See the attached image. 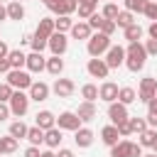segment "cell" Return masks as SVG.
<instances>
[{
    "label": "cell",
    "mask_w": 157,
    "mask_h": 157,
    "mask_svg": "<svg viewBox=\"0 0 157 157\" xmlns=\"http://www.w3.org/2000/svg\"><path fill=\"white\" fill-rule=\"evenodd\" d=\"M145 61H147L145 44H142V42H130V44L125 47V66L137 74V71L145 66Z\"/></svg>",
    "instance_id": "obj_1"
},
{
    "label": "cell",
    "mask_w": 157,
    "mask_h": 157,
    "mask_svg": "<svg viewBox=\"0 0 157 157\" xmlns=\"http://www.w3.org/2000/svg\"><path fill=\"white\" fill-rule=\"evenodd\" d=\"M110 47H113V42H110V37H108V34H103V32L91 34V39L86 42V52H88L93 59H101V54H105Z\"/></svg>",
    "instance_id": "obj_2"
},
{
    "label": "cell",
    "mask_w": 157,
    "mask_h": 157,
    "mask_svg": "<svg viewBox=\"0 0 157 157\" xmlns=\"http://www.w3.org/2000/svg\"><path fill=\"white\" fill-rule=\"evenodd\" d=\"M7 83H10L15 91H29V86H32L34 81H32L29 71H22V69H12V71L7 74Z\"/></svg>",
    "instance_id": "obj_3"
},
{
    "label": "cell",
    "mask_w": 157,
    "mask_h": 157,
    "mask_svg": "<svg viewBox=\"0 0 157 157\" xmlns=\"http://www.w3.org/2000/svg\"><path fill=\"white\" fill-rule=\"evenodd\" d=\"M7 105H10V113H12V115L22 118V115L29 110V93H25V91H15Z\"/></svg>",
    "instance_id": "obj_4"
},
{
    "label": "cell",
    "mask_w": 157,
    "mask_h": 157,
    "mask_svg": "<svg viewBox=\"0 0 157 157\" xmlns=\"http://www.w3.org/2000/svg\"><path fill=\"white\" fill-rule=\"evenodd\" d=\"M155 96H157V78H152V76L142 78V81H140V88H137V101L150 103Z\"/></svg>",
    "instance_id": "obj_5"
},
{
    "label": "cell",
    "mask_w": 157,
    "mask_h": 157,
    "mask_svg": "<svg viewBox=\"0 0 157 157\" xmlns=\"http://www.w3.org/2000/svg\"><path fill=\"white\" fill-rule=\"evenodd\" d=\"M56 128H59V130H71V132H76V130L81 128V118H78L76 113H71V110H64V113H59V118H56Z\"/></svg>",
    "instance_id": "obj_6"
},
{
    "label": "cell",
    "mask_w": 157,
    "mask_h": 157,
    "mask_svg": "<svg viewBox=\"0 0 157 157\" xmlns=\"http://www.w3.org/2000/svg\"><path fill=\"white\" fill-rule=\"evenodd\" d=\"M105 64H108V69H120V66L125 64V47L113 44V47L105 52Z\"/></svg>",
    "instance_id": "obj_7"
},
{
    "label": "cell",
    "mask_w": 157,
    "mask_h": 157,
    "mask_svg": "<svg viewBox=\"0 0 157 157\" xmlns=\"http://www.w3.org/2000/svg\"><path fill=\"white\" fill-rule=\"evenodd\" d=\"M49 49H52V56H61V54H66V49H69V39H66V34H64V32H54V34L49 37Z\"/></svg>",
    "instance_id": "obj_8"
},
{
    "label": "cell",
    "mask_w": 157,
    "mask_h": 157,
    "mask_svg": "<svg viewBox=\"0 0 157 157\" xmlns=\"http://www.w3.org/2000/svg\"><path fill=\"white\" fill-rule=\"evenodd\" d=\"M108 118H110V125H120V123H125L130 115H128V105H123V103H108Z\"/></svg>",
    "instance_id": "obj_9"
},
{
    "label": "cell",
    "mask_w": 157,
    "mask_h": 157,
    "mask_svg": "<svg viewBox=\"0 0 157 157\" xmlns=\"http://www.w3.org/2000/svg\"><path fill=\"white\" fill-rule=\"evenodd\" d=\"M86 71L93 76V78H108V64H105V59H88V64H86Z\"/></svg>",
    "instance_id": "obj_10"
},
{
    "label": "cell",
    "mask_w": 157,
    "mask_h": 157,
    "mask_svg": "<svg viewBox=\"0 0 157 157\" xmlns=\"http://www.w3.org/2000/svg\"><path fill=\"white\" fill-rule=\"evenodd\" d=\"M118 83H113V81H103L101 83V88H98V98L101 101H105V103H115L118 101Z\"/></svg>",
    "instance_id": "obj_11"
},
{
    "label": "cell",
    "mask_w": 157,
    "mask_h": 157,
    "mask_svg": "<svg viewBox=\"0 0 157 157\" xmlns=\"http://www.w3.org/2000/svg\"><path fill=\"white\" fill-rule=\"evenodd\" d=\"M52 91H54L59 98H69V96L76 91V83H74L71 78H56L54 86H52Z\"/></svg>",
    "instance_id": "obj_12"
},
{
    "label": "cell",
    "mask_w": 157,
    "mask_h": 157,
    "mask_svg": "<svg viewBox=\"0 0 157 157\" xmlns=\"http://www.w3.org/2000/svg\"><path fill=\"white\" fill-rule=\"evenodd\" d=\"M49 93H52V88H49L44 81H34V83L29 86V101L42 103V101H47V98H49Z\"/></svg>",
    "instance_id": "obj_13"
},
{
    "label": "cell",
    "mask_w": 157,
    "mask_h": 157,
    "mask_svg": "<svg viewBox=\"0 0 157 157\" xmlns=\"http://www.w3.org/2000/svg\"><path fill=\"white\" fill-rule=\"evenodd\" d=\"M34 125H37V128H42V130L47 132V130L56 128V115H54L52 110H39V113L34 115Z\"/></svg>",
    "instance_id": "obj_14"
},
{
    "label": "cell",
    "mask_w": 157,
    "mask_h": 157,
    "mask_svg": "<svg viewBox=\"0 0 157 157\" xmlns=\"http://www.w3.org/2000/svg\"><path fill=\"white\" fill-rule=\"evenodd\" d=\"M44 69H47V59H44L42 54H37V52L27 54V71H29V74H39V71H44Z\"/></svg>",
    "instance_id": "obj_15"
},
{
    "label": "cell",
    "mask_w": 157,
    "mask_h": 157,
    "mask_svg": "<svg viewBox=\"0 0 157 157\" xmlns=\"http://www.w3.org/2000/svg\"><path fill=\"white\" fill-rule=\"evenodd\" d=\"M93 130L91 128H78L76 132H74V142H76V147H91L93 145Z\"/></svg>",
    "instance_id": "obj_16"
},
{
    "label": "cell",
    "mask_w": 157,
    "mask_h": 157,
    "mask_svg": "<svg viewBox=\"0 0 157 157\" xmlns=\"http://www.w3.org/2000/svg\"><path fill=\"white\" fill-rule=\"evenodd\" d=\"M101 140H103V145H108V147L118 145V142H120V132H118V125H105V128L101 130Z\"/></svg>",
    "instance_id": "obj_17"
},
{
    "label": "cell",
    "mask_w": 157,
    "mask_h": 157,
    "mask_svg": "<svg viewBox=\"0 0 157 157\" xmlns=\"http://www.w3.org/2000/svg\"><path fill=\"white\" fill-rule=\"evenodd\" d=\"M96 103H91V101H83L81 105H78V110H76V115L81 118V123H91L93 118H96Z\"/></svg>",
    "instance_id": "obj_18"
},
{
    "label": "cell",
    "mask_w": 157,
    "mask_h": 157,
    "mask_svg": "<svg viewBox=\"0 0 157 157\" xmlns=\"http://www.w3.org/2000/svg\"><path fill=\"white\" fill-rule=\"evenodd\" d=\"M64 130H59V128H52V130H47L44 132V145L49 147V150H56L59 145H61V140H64V135H61Z\"/></svg>",
    "instance_id": "obj_19"
},
{
    "label": "cell",
    "mask_w": 157,
    "mask_h": 157,
    "mask_svg": "<svg viewBox=\"0 0 157 157\" xmlns=\"http://www.w3.org/2000/svg\"><path fill=\"white\" fill-rule=\"evenodd\" d=\"M91 34H93V29L88 27V22H74V27H71V37L74 39H91Z\"/></svg>",
    "instance_id": "obj_20"
},
{
    "label": "cell",
    "mask_w": 157,
    "mask_h": 157,
    "mask_svg": "<svg viewBox=\"0 0 157 157\" xmlns=\"http://www.w3.org/2000/svg\"><path fill=\"white\" fill-rule=\"evenodd\" d=\"M135 101H137V91L130 88V86H120V91H118V103L130 105V103H135Z\"/></svg>",
    "instance_id": "obj_21"
},
{
    "label": "cell",
    "mask_w": 157,
    "mask_h": 157,
    "mask_svg": "<svg viewBox=\"0 0 157 157\" xmlns=\"http://www.w3.org/2000/svg\"><path fill=\"white\" fill-rule=\"evenodd\" d=\"M130 152H132V142L130 140H120L118 145L110 147V157H130Z\"/></svg>",
    "instance_id": "obj_22"
},
{
    "label": "cell",
    "mask_w": 157,
    "mask_h": 157,
    "mask_svg": "<svg viewBox=\"0 0 157 157\" xmlns=\"http://www.w3.org/2000/svg\"><path fill=\"white\" fill-rule=\"evenodd\" d=\"M22 17H25V5L17 0H10L7 2V20H22Z\"/></svg>",
    "instance_id": "obj_23"
},
{
    "label": "cell",
    "mask_w": 157,
    "mask_h": 157,
    "mask_svg": "<svg viewBox=\"0 0 157 157\" xmlns=\"http://www.w3.org/2000/svg\"><path fill=\"white\" fill-rule=\"evenodd\" d=\"M29 44H32V52L42 54V52L49 47V37H44V34H39V32H34V34H32V39H29Z\"/></svg>",
    "instance_id": "obj_24"
},
{
    "label": "cell",
    "mask_w": 157,
    "mask_h": 157,
    "mask_svg": "<svg viewBox=\"0 0 157 157\" xmlns=\"http://www.w3.org/2000/svg\"><path fill=\"white\" fill-rule=\"evenodd\" d=\"M37 32H39V34H44V37H52V34L56 32L54 20H52V17H42V20H39V25H37Z\"/></svg>",
    "instance_id": "obj_25"
},
{
    "label": "cell",
    "mask_w": 157,
    "mask_h": 157,
    "mask_svg": "<svg viewBox=\"0 0 157 157\" xmlns=\"http://www.w3.org/2000/svg\"><path fill=\"white\" fill-rule=\"evenodd\" d=\"M47 71H49L52 76H61V71H64V59H61V56H49V59H47Z\"/></svg>",
    "instance_id": "obj_26"
},
{
    "label": "cell",
    "mask_w": 157,
    "mask_h": 157,
    "mask_svg": "<svg viewBox=\"0 0 157 157\" xmlns=\"http://www.w3.org/2000/svg\"><path fill=\"white\" fill-rule=\"evenodd\" d=\"M27 125L22 123V120H15V123H10V130H7V135H12L15 140H22V137H27Z\"/></svg>",
    "instance_id": "obj_27"
},
{
    "label": "cell",
    "mask_w": 157,
    "mask_h": 157,
    "mask_svg": "<svg viewBox=\"0 0 157 157\" xmlns=\"http://www.w3.org/2000/svg\"><path fill=\"white\" fill-rule=\"evenodd\" d=\"M123 5H125V10L132 12V15H135V12H142V15H145V7L150 5V0H123Z\"/></svg>",
    "instance_id": "obj_28"
},
{
    "label": "cell",
    "mask_w": 157,
    "mask_h": 157,
    "mask_svg": "<svg viewBox=\"0 0 157 157\" xmlns=\"http://www.w3.org/2000/svg\"><path fill=\"white\" fill-rule=\"evenodd\" d=\"M123 34H125L128 44H130V42H140V39H142V27L135 22V25H130L128 29H123Z\"/></svg>",
    "instance_id": "obj_29"
},
{
    "label": "cell",
    "mask_w": 157,
    "mask_h": 157,
    "mask_svg": "<svg viewBox=\"0 0 157 157\" xmlns=\"http://www.w3.org/2000/svg\"><path fill=\"white\" fill-rule=\"evenodd\" d=\"M10 66L12 69H22V66H27V54H22L20 49H15V52H10Z\"/></svg>",
    "instance_id": "obj_30"
},
{
    "label": "cell",
    "mask_w": 157,
    "mask_h": 157,
    "mask_svg": "<svg viewBox=\"0 0 157 157\" xmlns=\"http://www.w3.org/2000/svg\"><path fill=\"white\" fill-rule=\"evenodd\" d=\"M27 140H29V145L39 147V145L44 142V130H42V128H37V125H34V128H29V130H27Z\"/></svg>",
    "instance_id": "obj_31"
},
{
    "label": "cell",
    "mask_w": 157,
    "mask_h": 157,
    "mask_svg": "<svg viewBox=\"0 0 157 157\" xmlns=\"http://www.w3.org/2000/svg\"><path fill=\"white\" fill-rule=\"evenodd\" d=\"M137 137H140V140H137V142H140V147H152V145H155V140H157V130L147 128V130H145V132H140Z\"/></svg>",
    "instance_id": "obj_32"
},
{
    "label": "cell",
    "mask_w": 157,
    "mask_h": 157,
    "mask_svg": "<svg viewBox=\"0 0 157 157\" xmlns=\"http://www.w3.org/2000/svg\"><path fill=\"white\" fill-rule=\"evenodd\" d=\"M115 25H118V27H123V29H128L130 25H135V15H132V12H128V10H120V15L115 17Z\"/></svg>",
    "instance_id": "obj_33"
},
{
    "label": "cell",
    "mask_w": 157,
    "mask_h": 157,
    "mask_svg": "<svg viewBox=\"0 0 157 157\" xmlns=\"http://www.w3.org/2000/svg\"><path fill=\"white\" fill-rule=\"evenodd\" d=\"M81 96H83V101L96 103V98H98V86H96V83H83V86H81Z\"/></svg>",
    "instance_id": "obj_34"
},
{
    "label": "cell",
    "mask_w": 157,
    "mask_h": 157,
    "mask_svg": "<svg viewBox=\"0 0 157 157\" xmlns=\"http://www.w3.org/2000/svg\"><path fill=\"white\" fill-rule=\"evenodd\" d=\"M54 25H56V32H71V27H74V20H71L69 15H59V17L54 20Z\"/></svg>",
    "instance_id": "obj_35"
},
{
    "label": "cell",
    "mask_w": 157,
    "mask_h": 157,
    "mask_svg": "<svg viewBox=\"0 0 157 157\" xmlns=\"http://www.w3.org/2000/svg\"><path fill=\"white\" fill-rule=\"evenodd\" d=\"M101 15H103L105 20H113V22H115V17L120 15V7H118L115 2H105V7L101 10Z\"/></svg>",
    "instance_id": "obj_36"
},
{
    "label": "cell",
    "mask_w": 157,
    "mask_h": 157,
    "mask_svg": "<svg viewBox=\"0 0 157 157\" xmlns=\"http://www.w3.org/2000/svg\"><path fill=\"white\" fill-rule=\"evenodd\" d=\"M0 142H2V152H5V155H12V152L17 150V142H20V140H15L12 135H5V137H0Z\"/></svg>",
    "instance_id": "obj_37"
},
{
    "label": "cell",
    "mask_w": 157,
    "mask_h": 157,
    "mask_svg": "<svg viewBox=\"0 0 157 157\" xmlns=\"http://www.w3.org/2000/svg\"><path fill=\"white\" fill-rule=\"evenodd\" d=\"M76 12H78V17H81V20H88L91 15H96V5H91V2H81Z\"/></svg>",
    "instance_id": "obj_38"
},
{
    "label": "cell",
    "mask_w": 157,
    "mask_h": 157,
    "mask_svg": "<svg viewBox=\"0 0 157 157\" xmlns=\"http://www.w3.org/2000/svg\"><path fill=\"white\" fill-rule=\"evenodd\" d=\"M86 22H88V27H91V29H96V32H101V27H103V22H105V17H103L101 12H96V15H91V17L86 20Z\"/></svg>",
    "instance_id": "obj_39"
},
{
    "label": "cell",
    "mask_w": 157,
    "mask_h": 157,
    "mask_svg": "<svg viewBox=\"0 0 157 157\" xmlns=\"http://www.w3.org/2000/svg\"><path fill=\"white\" fill-rule=\"evenodd\" d=\"M130 130L137 132V135L145 132V130H147V120H145V118H130Z\"/></svg>",
    "instance_id": "obj_40"
},
{
    "label": "cell",
    "mask_w": 157,
    "mask_h": 157,
    "mask_svg": "<svg viewBox=\"0 0 157 157\" xmlns=\"http://www.w3.org/2000/svg\"><path fill=\"white\" fill-rule=\"evenodd\" d=\"M12 93H15V88H12L7 81H5V83H0V103H10Z\"/></svg>",
    "instance_id": "obj_41"
},
{
    "label": "cell",
    "mask_w": 157,
    "mask_h": 157,
    "mask_svg": "<svg viewBox=\"0 0 157 157\" xmlns=\"http://www.w3.org/2000/svg\"><path fill=\"white\" fill-rule=\"evenodd\" d=\"M115 29H118V25H115L113 20H105V22H103V27H101V32H103V34H108V37H113V32H115Z\"/></svg>",
    "instance_id": "obj_42"
},
{
    "label": "cell",
    "mask_w": 157,
    "mask_h": 157,
    "mask_svg": "<svg viewBox=\"0 0 157 157\" xmlns=\"http://www.w3.org/2000/svg\"><path fill=\"white\" fill-rule=\"evenodd\" d=\"M145 52H147V56H157V39H147L145 42Z\"/></svg>",
    "instance_id": "obj_43"
},
{
    "label": "cell",
    "mask_w": 157,
    "mask_h": 157,
    "mask_svg": "<svg viewBox=\"0 0 157 157\" xmlns=\"http://www.w3.org/2000/svg\"><path fill=\"white\" fill-rule=\"evenodd\" d=\"M145 15H147L152 22H157V2H152V0H150V5L145 7Z\"/></svg>",
    "instance_id": "obj_44"
},
{
    "label": "cell",
    "mask_w": 157,
    "mask_h": 157,
    "mask_svg": "<svg viewBox=\"0 0 157 157\" xmlns=\"http://www.w3.org/2000/svg\"><path fill=\"white\" fill-rule=\"evenodd\" d=\"M118 132H120V137H128V135H132V130H130V118H128L125 123H120V125H118Z\"/></svg>",
    "instance_id": "obj_45"
},
{
    "label": "cell",
    "mask_w": 157,
    "mask_h": 157,
    "mask_svg": "<svg viewBox=\"0 0 157 157\" xmlns=\"http://www.w3.org/2000/svg\"><path fill=\"white\" fill-rule=\"evenodd\" d=\"M10 115H12V113H10V105H7V103H0V123H5Z\"/></svg>",
    "instance_id": "obj_46"
},
{
    "label": "cell",
    "mask_w": 157,
    "mask_h": 157,
    "mask_svg": "<svg viewBox=\"0 0 157 157\" xmlns=\"http://www.w3.org/2000/svg\"><path fill=\"white\" fill-rule=\"evenodd\" d=\"M147 128H152V130H157V113H147Z\"/></svg>",
    "instance_id": "obj_47"
},
{
    "label": "cell",
    "mask_w": 157,
    "mask_h": 157,
    "mask_svg": "<svg viewBox=\"0 0 157 157\" xmlns=\"http://www.w3.org/2000/svg\"><path fill=\"white\" fill-rule=\"evenodd\" d=\"M42 152H39V147H34V145H29L27 150H25V157H39Z\"/></svg>",
    "instance_id": "obj_48"
},
{
    "label": "cell",
    "mask_w": 157,
    "mask_h": 157,
    "mask_svg": "<svg viewBox=\"0 0 157 157\" xmlns=\"http://www.w3.org/2000/svg\"><path fill=\"white\" fill-rule=\"evenodd\" d=\"M12 66H10V59H0V74H10Z\"/></svg>",
    "instance_id": "obj_49"
},
{
    "label": "cell",
    "mask_w": 157,
    "mask_h": 157,
    "mask_svg": "<svg viewBox=\"0 0 157 157\" xmlns=\"http://www.w3.org/2000/svg\"><path fill=\"white\" fill-rule=\"evenodd\" d=\"M7 56H10V47L0 39V59H7Z\"/></svg>",
    "instance_id": "obj_50"
},
{
    "label": "cell",
    "mask_w": 157,
    "mask_h": 157,
    "mask_svg": "<svg viewBox=\"0 0 157 157\" xmlns=\"http://www.w3.org/2000/svg\"><path fill=\"white\" fill-rule=\"evenodd\" d=\"M130 157H142V147H140V142H132V152H130Z\"/></svg>",
    "instance_id": "obj_51"
},
{
    "label": "cell",
    "mask_w": 157,
    "mask_h": 157,
    "mask_svg": "<svg viewBox=\"0 0 157 157\" xmlns=\"http://www.w3.org/2000/svg\"><path fill=\"white\" fill-rule=\"evenodd\" d=\"M147 34H150V39H157V22H150V27H147Z\"/></svg>",
    "instance_id": "obj_52"
},
{
    "label": "cell",
    "mask_w": 157,
    "mask_h": 157,
    "mask_svg": "<svg viewBox=\"0 0 157 157\" xmlns=\"http://www.w3.org/2000/svg\"><path fill=\"white\" fill-rule=\"evenodd\" d=\"M56 157H74V152H71V150H66V147H59Z\"/></svg>",
    "instance_id": "obj_53"
},
{
    "label": "cell",
    "mask_w": 157,
    "mask_h": 157,
    "mask_svg": "<svg viewBox=\"0 0 157 157\" xmlns=\"http://www.w3.org/2000/svg\"><path fill=\"white\" fill-rule=\"evenodd\" d=\"M147 108H150V113H157V98H152V101L147 103Z\"/></svg>",
    "instance_id": "obj_54"
},
{
    "label": "cell",
    "mask_w": 157,
    "mask_h": 157,
    "mask_svg": "<svg viewBox=\"0 0 157 157\" xmlns=\"http://www.w3.org/2000/svg\"><path fill=\"white\" fill-rule=\"evenodd\" d=\"M7 20V7H0V22Z\"/></svg>",
    "instance_id": "obj_55"
},
{
    "label": "cell",
    "mask_w": 157,
    "mask_h": 157,
    "mask_svg": "<svg viewBox=\"0 0 157 157\" xmlns=\"http://www.w3.org/2000/svg\"><path fill=\"white\" fill-rule=\"evenodd\" d=\"M39 157H56V155H54V152H52V150H44V152H42V155H39Z\"/></svg>",
    "instance_id": "obj_56"
},
{
    "label": "cell",
    "mask_w": 157,
    "mask_h": 157,
    "mask_svg": "<svg viewBox=\"0 0 157 157\" xmlns=\"http://www.w3.org/2000/svg\"><path fill=\"white\" fill-rule=\"evenodd\" d=\"M152 152H155V155H157V140H155V145H152Z\"/></svg>",
    "instance_id": "obj_57"
},
{
    "label": "cell",
    "mask_w": 157,
    "mask_h": 157,
    "mask_svg": "<svg viewBox=\"0 0 157 157\" xmlns=\"http://www.w3.org/2000/svg\"><path fill=\"white\" fill-rule=\"evenodd\" d=\"M86 2H91V5H98V0H86Z\"/></svg>",
    "instance_id": "obj_58"
},
{
    "label": "cell",
    "mask_w": 157,
    "mask_h": 157,
    "mask_svg": "<svg viewBox=\"0 0 157 157\" xmlns=\"http://www.w3.org/2000/svg\"><path fill=\"white\" fill-rule=\"evenodd\" d=\"M142 157H157V155H155V152H152V155H142Z\"/></svg>",
    "instance_id": "obj_59"
},
{
    "label": "cell",
    "mask_w": 157,
    "mask_h": 157,
    "mask_svg": "<svg viewBox=\"0 0 157 157\" xmlns=\"http://www.w3.org/2000/svg\"><path fill=\"white\" fill-rule=\"evenodd\" d=\"M0 155H5V152H2V142H0Z\"/></svg>",
    "instance_id": "obj_60"
},
{
    "label": "cell",
    "mask_w": 157,
    "mask_h": 157,
    "mask_svg": "<svg viewBox=\"0 0 157 157\" xmlns=\"http://www.w3.org/2000/svg\"><path fill=\"white\" fill-rule=\"evenodd\" d=\"M76 2H78V5H81V2H86V0H76Z\"/></svg>",
    "instance_id": "obj_61"
},
{
    "label": "cell",
    "mask_w": 157,
    "mask_h": 157,
    "mask_svg": "<svg viewBox=\"0 0 157 157\" xmlns=\"http://www.w3.org/2000/svg\"><path fill=\"white\" fill-rule=\"evenodd\" d=\"M17 2H22V0H17Z\"/></svg>",
    "instance_id": "obj_62"
},
{
    "label": "cell",
    "mask_w": 157,
    "mask_h": 157,
    "mask_svg": "<svg viewBox=\"0 0 157 157\" xmlns=\"http://www.w3.org/2000/svg\"><path fill=\"white\" fill-rule=\"evenodd\" d=\"M155 98H157V96H155Z\"/></svg>",
    "instance_id": "obj_63"
},
{
    "label": "cell",
    "mask_w": 157,
    "mask_h": 157,
    "mask_svg": "<svg viewBox=\"0 0 157 157\" xmlns=\"http://www.w3.org/2000/svg\"><path fill=\"white\" fill-rule=\"evenodd\" d=\"M0 7H2V5H0Z\"/></svg>",
    "instance_id": "obj_64"
}]
</instances>
